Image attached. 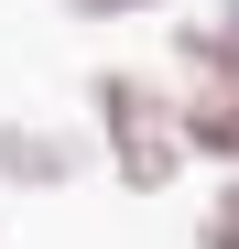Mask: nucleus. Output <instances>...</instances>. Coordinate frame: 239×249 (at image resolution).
<instances>
[{
    "label": "nucleus",
    "mask_w": 239,
    "mask_h": 249,
    "mask_svg": "<svg viewBox=\"0 0 239 249\" xmlns=\"http://www.w3.org/2000/svg\"><path fill=\"white\" fill-rule=\"evenodd\" d=\"M98 108H109V152L131 162V184H163V174H174V152H185L163 87H141V76H98Z\"/></svg>",
    "instance_id": "nucleus-1"
},
{
    "label": "nucleus",
    "mask_w": 239,
    "mask_h": 249,
    "mask_svg": "<svg viewBox=\"0 0 239 249\" xmlns=\"http://www.w3.org/2000/svg\"><path fill=\"white\" fill-rule=\"evenodd\" d=\"M185 54L207 65V87H196V108H185V141L239 152V44H207V33H185Z\"/></svg>",
    "instance_id": "nucleus-2"
},
{
    "label": "nucleus",
    "mask_w": 239,
    "mask_h": 249,
    "mask_svg": "<svg viewBox=\"0 0 239 249\" xmlns=\"http://www.w3.org/2000/svg\"><path fill=\"white\" fill-rule=\"evenodd\" d=\"M207 249H239V195H228L218 217H207Z\"/></svg>",
    "instance_id": "nucleus-3"
},
{
    "label": "nucleus",
    "mask_w": 239,
    "mask_h": 249,
    "mask_svg": "<svg viewBox=\"0 0 239 249\" xmlns=\"http://www.w3.org/2000/svg\"><path fill=\"white\" fill-rule=\"evenodd\" d=\"M76 11H131V0H76Z\"/></svg>",
    "instance_id": "nucleus-4"
}]
</instances>
